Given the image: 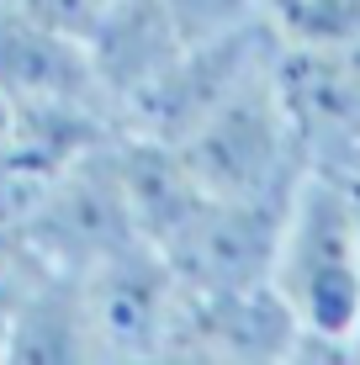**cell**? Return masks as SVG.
<instances>
[{"label":"cell","instance_id":"cell-8","mask_svg":"<svg viewBox=\"0 0 360 365\" xmlns=\"http://www.w3.org/2000/svg\"><path fill=\"white\" fill-rule=\"evenodd\" d=\"M0 96L11 106L106 111V96L91 74V58H85V43L53 32L32 11H21L16 0H0Z\"/></svg>","mask_w":360,"mask_h":365},{"label":"cell","instance_id":"cell-4","mask_svg":"<svg viewBox=\"0 0 360 365\" xmlns=\"http://www.w3.org/2000/svg\"><path fill=\"white\" fill-rule=\"evenodd\" d=\"M74 292L91 360H165L180 312V281L154 244H133L80 270Z\"/></svg>","mask_w":360,"mask_h":365},{"label":"cell","instance_id":"cell-3","mask_svg":"<svg viewBox=\"0 0 360 365\" xmlns=\"http://www.w3.org/2000/svg\"><path fill=\"white\" fill-rule=\"evenodd\" d=\"M111 138L96 143L91 154H80L16 222H11V228L32 244V255L58 275H80V270L101 265L111 255H122V249L143 244L138 228H133V217H128V196H122V180H117Z\"/></svg>","mask_w":360,"mask_h":365},{"label":"cell","instance_id":"cell-6","mask_svg":"<svg viewBox=\"0 0 360 365\" xmlns=\"http://www.w3.org/2000/svg\"><path fill=\"white\" fill-rule=\"evenodd\" d=\"M287 201H228L202 196L196 212L170 233L159 255L170 259L185 292H250L270 286L276 233Z\"/></svg>","mask_w":360,"mask_h":365},{"label":"cell","instance_id":"cell-13","mask_svg":"<svg viewBox=\"0 0 360 365\" xmlns=\"http://www.w3.org/2000/svg\"><path fill=\"white\" fill-rule=\"evenodd\" d=\"M43 275H48V265L32 255V244L11 222H0V355H6V334L16 323V312L43 286Z\"/></svg>","mask_w":360,"mask_h":365},{"label":"cell","instance_id":"cell-7","mask_svg":"<svg viewBox=\"0 0 360 365\" xmlns=\"http://www.w3.org/2000/svg\"><path fill=\"white\" fill-rule=\"evenodd\" d=\"M297 339L302 329L270 286H250V292H185L180 286V312L165 360H297Z\"/></svg>","mask_w":360,"mask_h":365},{"label":"cell","instance_id":"cell-15","mask_svg":"<svg viewBox=\"0 0 360 365\" xmlns=\"http://www.w3.org/2000/svg\"><path fill=\"white\" fill-rule=\"evenodd\" d=\"M355 222H360V180H355Z\"/></svg>","mask_w":360,"mask_h":365},{"label":"cell","instance_id":"cell-5","mask_svg":"<svg viewBox=\"0 0 360 365\" xmlns=\"http://www.w3.org/2000/svg\"><path fill=\"white\" fill-rule=\"evenodd\" d=\"M276 96L302 143L307 170L360 180V43L276 48Z\"/></svg>","mask_w":360,"mask_h":365},{"label":"cell","instance_id":"cell-2","mask_svg":"<svg viewBox=\"0 0 360 365\" xmlns=\"http://www.w3.org/2000/svg\"><path fill=\"white\" fill-rule=\"evenodd\" d=\"M270 64H276V53H270ZM270 64H259L185 143H175L207 196L287 201L297 191V180L307 175L302 143H297L287 106L276 96V69Z\"/></svg>","mask_w":360,"mask_h":365},{"label":"cell","instance_id":"cell-10","mask_svg":"<svg viewBox=\"0 0 360 365\" xmlns=\"http://www.w3.org/2000/svg\"><path fill=\"white\" fill-rule=\"evenodd\" d=\"M111 154H117V180L128 196V217L138 228L143 244L165 249L170 233L202 201V180L191 175L185 154L175 143H159V138H138V133H117L111 138Z\"/></svg>","mask_w":360,"mask_h":365},{"label":"cell","instance_id":"cell-17","mask_svg":"<svg viewBox=\"0 0 360 365\" xmlns=\"http://www.w3.org/2000/svg\"><path fill=\"white\" fill-rule=\"evenodd\" d=\"M101 6H111V0H101Z\"/></svg>","mask_w":360,"mask_h":365},{"label":"cell","instance_id":"cell-11","mask_svg":"<svg viewBox=\"0 0 360 365\" xmlns=\"http://www.w3.org/2000/svg\"><path fill=\"white\" fill-rule=\"evenodd\" d=\"M74 360H91L80 292H74V275L48 270L43 286L27 297V307L11 323L0 365H74Z\"/></svg>","mask_w":360,"mask_h":365},{"label":"cell","instance_id":"cell-1","mask_svg":"<svg viewBox=\"0 0 360 365\" xmlns=\"http://www.w3.org/2000/svg\"><path fill=\"white\" fill-rule=\"evenodd\" d=\"M270 292L297 318V360H355L360 323V222L355 180L307 170L287 196L270 259Z\"/></svg>","mask_w":360,"mask_h":365},{"label":"cell","instance_id":"cell-12","mask_svg":"<svg viewBox=\"0 0 360 365\" xmlns=\"http://www.w3.org/2000/svg\"><path fill=\"white\" fill-rule=\"evenodd\" d=\"M259 21L276 48H355L360 0H259Z\"/></svg>","mask_w":360,"mask_h":365},{"label":"cell","instance_id":"cell-14","mask_svg":"<svg viewBox=\"0 0 360 365\" xmlns=\"http://www.w3.org/2000/svg\"><path fill=\"white\" fill-rule=\"evenodd\" d=\"M170 11V21L180 27L185 43H202V37L233 32V27H250L259 16V0H159Z\"/></svg>","mask_w":360,"mask_h":365},{"label":"cell","instance_id":"cell-9","mask_svg":"<svg viewBox=\"0 0 360 365\" xmlns=\"http://www.w3.org/2000/svg\"><path fill=\"white\" fill-rule=\"evenodd\" d=\"M91 74L106 96L111 128H117V111L128 106L143 85H154L165 64L185 48L180 27L170 21V11L159 0H111L101 16L91 21V32L80 37Z\"/></svg>","mask_w":360,"mask_h":365},{"label":"cell","instance_id":"cell-16","mask_svg":"<svg viewBox=\"0 0 360 365\" xmlns=\"http://www.w3.org/2000/svg\"><path fill=\"white\" fill-rule=\"evenodd\" d=\"M355 360H360V323H355Z\"/></svg>","mask_w":360,"mask_h":365}]
</instances>
